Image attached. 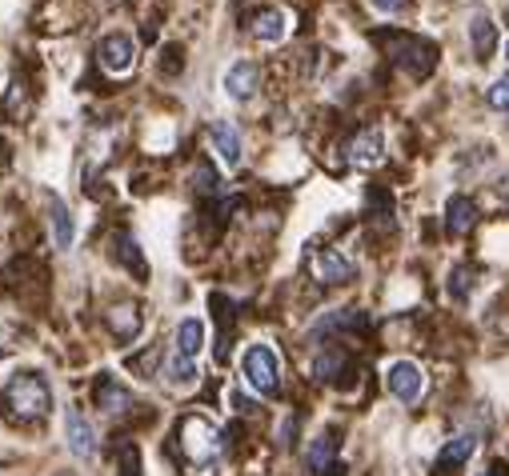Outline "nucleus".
Here are the masks:
<instances>
[{"label": "nucleus", "mask_w": 509, "mask_h": 476, "mask_svg": "<svg viewBox=\"0 0 509 476\" xmlns=\"http://www.w3.org/2000/svg\"><path fill=\"white\" fill-rule=\"evenodd\" d=\"M385 388H390L397 401L417 404L421 393H426V372H421V365H413V360H393L385 368Z\"/></svg>", "instance_id": "5"}, {"label": "nucleus", "mask_w": 509, "mask_h": 476, "mask_svg": "<svg viewBox=\"0 0 509 476\" xmlns=\"http://www.w3.org/2000/svg\"><path fill=\"white\" fill-rule=\"evenodd\" d=\"M345 368V352L341 349H325L321 357H317V365H313V372L321 380H338V372Z\"/></svg>", "instance_id": "22"}, {"label": "nucleus", "mask_w": 509, "mask_h": 476, "mask_svg": "<svg viewBox=\"0 0 509 476\" xmlns=\"http://www.w3.org/2000/svg\"><path fill=\"white\" fill-rule=\"evenodd\" d=\"M197 180H201V193H217V177H213L209 169H201V172H197Z\"/></svg>", "instance_id": "28"}, {"label": "nucleus", "mask_w": 509, "mask_h": 476, "mask_svg": "<svg viewBox=\"0 0 509 476\" xmlns=\"http://www.w3.org/2000/svg\"><path fill=\"white\" fill-rule=\"evenodd\" d=\"M197 376H201V372H197V360H185V357H177V352H172V360L165 365V380H169V385L172 388H193Z\"/></svg>", "instance_id": "20"}, {"label": "nucleus", "mask_w": 509, "mask_h": 476, "mask_svg": "<svg viewBox=\"0 0 509 476\" xmlns=\"http://www.w3.org/2000/svg\"><path fill=\"white\" fill-rule=\"evenodd\" d=\"M445 224H450L453 237H465V232L478 224V204H473L470 196H453V201L445 204Z\"/></svg>", "instance_id": "17"}, {"label": "nucleus", "mask_w": 509, "mask_h": 476, "mask_svg": "<svg viewBox=\"0 0 509 476\" xmlns=\"http://www.w3.org/2000/svg\"><path fill=\"white\" fill-rule=\"evenodd\" d=\"M486 476H509V472H505V464H489V472H486Z\"/></svg>", "instance_id": "30"}, {"label": "nucleus", "mask_w": 509, "mask_h": 476, "mask_svg": "<svg viewBox=\"0 0 509 476\" xmlns=\"http://www.w3.org/2000/svg\"><path fill=\"white\" fill-rule=\"evenodd\" d=\"M505 53H509V45H505Z\"/></svg>", "instance_id": "32"}, {"label": "nucleus", "mask_w": 509, "mask_h": 476, "mask_svg": "<svg viewBox=\"0 0 509 476\" xmlns=\"http://www.w3.org/2000/svg\"><path fill=\"white\" fill-rule=\"evenodd\" d=\"M413 0H369V8L373 13H382V16H397V13H405Z\"/></svg>", "instance_id": "27"}, {"label": "nucleus", "mask_w": 509, "mask_h": 476, "mask_svg": "<svg viewBox=\"0 0 509 476\" xmlns=\"http://www.w3.org/2000/svg\"><path fill=\"white\" fill-rule=\"evenodd\" d=\"M177 445H180V456H185L193 469H201V476H209V469H217L221 453H225L221 428L213 420H205L201 412H189V417L180 420Z\"/></svg>", "instance_id": "1"}, {"label": "nucleus", "mask_w": 509, "mask_h": 476, "mask_svg": "<svg viewBox=\"0 0 509 476\" xmlns=\"http://www.w3.org/2000/svg\"><path fill=\"white\" fill-rule=\"evenodd\" d=\"M113 256H120V261L133 268L136 276H145V264H141V253H136V240H133V237H125V232H120V237H113Z\"/></svg>", "instance_id": "21"}, {"label": "nucleus", "mask_w": 509, "mask_h": 476, "mask_svg": "<svg viewBox=\"0 0 509 476\" xmlns=\"http://www.w3.org/2000/svg\"><path fill=\"white\" fill-rule=\"evenodd\" d=\"M382 45L409 76H429L437 65V48L421 37H409V32H390V37H382Z\"/></svg>", "instance_id": "3"}, {"label": "nucleus", "mask_w": 509, "mask_h": 476, "mask_svg": "<svg viewBox=\"0 0 509 476\" xmlns=\"http://www.w3.org/2000/svg\"><path fill=\"white\" fill-rule=\"evenodd\" d=\"M201 349H205V325L197 316H185L177 325V357H185V360H197L201 357Z\"/></svg>", "instance_id": "14"}, {"label": "nucleus", "mask_w": 509, "mask_h": 476, "mask_svg": "<svg viewBox=\"0 0 509 476\" xmlns=\"http://www.w3.org/2000/svg\"><path fill=\"white\" fill-rule=\"evenodd\" d=\"M473 445H478V437H473V432H457L450 445L442 448V456H437V476H445L450 469H461V464L470 461Z\"/></svg>", "instance_id": "16"}, {"label": "nucleus", "mask_w": 509, "mask_h": 476, "mask_svg": "<svg viewBox=\"0 0 509 476\" xmlns=\"http://www.w3.org/2000/svg\"><path fill=\"white\" fill-rule=\"evenodd\" d=\"M382 160H385L382 128H365V133H357L349 141V164H357V169H377Z\"/></svg>", "instance_id": "8"}, {"label": "nucleus", "mask_w": 509, "mask_h": 476, "mask_svg": "<svg viewBox=\"0 0 509 476\" xmlns=\"http://www.w3.org/2000/svg\"><path fill=\"white\" fill-rule=\"evenodd\" d=\"M257 81H261V68H257L253 60H237L225 73V92L233 100H249L257 92Z\"/></svg>", "instance_id": "12"}, {"label": "nucleus", "mask_w": 509, "mask_h": 476, "mask_svg": "<svg viewBox=\"0 0 509 476\" xmlns=\"http://www.w3.org/2000/svg\"><path fill=\"white\" fill-rule=\"evenodd\" d=\"M109 328H113L117 341H133L141 333V308L133 300H120V305L109 308Z\"/></svg>", "instance_id": "15"}, {"label": "nucleus", "mask_w": 509, "mask_h": 476, "mask_svg": "<svg viewBox=\"0 0 509 476\" xmlns=\"http://www.w3.org/2000/svg\"><path fill=\"white\" fill-rule=\"evenodd\" d=\"M333 437H317L313 440V448H309V469L313 472H321V469H329V461H333Z\"/></svg>", "instance_id": "23"}, {"label": "nucleus", "mask_w": 509, "mask_h": 476, "mask_svg": "<svg viewBox=\"0 0 509 476\" xmlns=\"http://www.w3.org/2000/svg\"><path fill=\"white\" fill-rule=\"evenodd\" d=\"M209 144H213V152L229 164V169H237V164H241V133L229 125V120H217V125L209 128Z\"/></svg>", "instance_id": "13"}, {"label": "nucleus", "mask_w": 509, "mask_h": 476, "mask_svg": "<svg viewBox=\"0 0 509 476\" xmlns=\"http://www.w3.org/2000/svg\"><path fill=\"white\" fill-rule=\"evenodd\" d=\"M486 100H489V108H497V112H509V76H502V81H497V84H489Z\"/></svg>", "instance_id": "25"}, {"label": "nucleus", "mask_w": 509, "mask_h": 476, "mask_svg": "<svg viewBox=\"0 0 509 476\" xmlns=\"http://www.w3.org/2000/svg\"><path fill=\"white\" fill-rule=\"evenodd\" d=\"M470 45H473V56L486 65V60H494L497 53V24L489 13H473L470 16Z\"/></svg>", "instance_id": "10"}, {"label": "nucleus", "mask_w": 509, "mask_h": 476, "mask_svg": "<svg viewBox=\"0 0 509 476\" xmlns=\"http://www.w3.org/2000/svg\"><path fill=\"white\" fill-rule=\"evenodd\" d=\"M241 372H245L249 388L261 396H273L281 385V360L269 344H249V349L241 352Z\"/></svg>", "instance_id": "4"}, {"label": "nucleus", "mask_w": 509, "mask_h": 476, "mask_svg": "<svg viewBox=\"0 0 509 476\" xmlns=\"http://www.w3.org/2000/svg\"><path fill=\"white\" fill-rule=\"evenodd\" d=\"M97 60H101V68H105L109 76H128L133 73V65H136L133 37H125V32H109V37L97 45Z\"/></svg>", "instance_id": "6"}, {"label": "nucleus", "mask_w": 509, "mask_h": 476, "mask_svg": "<svg viewBox=\"0 0 509 476\" xmlns=\"http://www.w3.org/2000/svg\"><path fill=\"white\" fill-rule=\"evenodd\" d=\"M309 268H313V276L321 284H349L353 273H357L349 256H341L338 248H317L313 261H309Z\"/></svg>", "instance_id": "7"}, {"label": "nucleus", "mask_w": 509, "mask_h": 476, "mask_svg": "<svg viewBox=\"0 0 509 476\" xmlns=\"http://www.w3.org/2000/svg\"><path fill=\"white\" fill-rule=\"evenodd\" d=\"M97 401H101V409H105V412H113V417H120V412H128V409H133V396H128V388H120L113 376H105V380H101V388H97Z\"/></svg>", "instance_id": "18"}, {"label": "nucleus", "mask_w": 509, "mask_h": 476, "mask_svg": "<svg viewBox=\"0 0 509 476\" xmlns=\"http://www.w3.org/2000/svg\"><path fill=\"white\" fill-rule=\"evenodd\" d=\"M249 29H253L257 40H265V45H277V40H285V32H289V16H285L281 8L265 4V8H257V13L249 16Z\"/></svg>", "instance_id": "9"}, {"label": "nucleus", "mask_w": 509, "mask_h": 476, "mask_svg": "<svg viewBox=\"0 0 509 476\" xmlns=\"http://www.w3.org/2000/svg\"><path fill=\"white\" fill-rule=\"evenodd\" d=\"M470 268H453L450 273V297H457V300H465L470 297Z\"/></svg>", "instance_id": "26"}, {"label": "nucleus", "mask_w": 509, "mask_h": 476, "mask_svg": "<svg viewBox=\"0 0 509 476\" xmlns=\"http://www.w3.org/2000/svg\"><path fill=\"white\" fill-rule=\"evenodd\" d=\"M361 325H365V316H361V313H353V308H345V313L325 316L321 325H317V333H325V328H361Z\"/></svg>", "instance_id": "24"}, {"label": "nucleus", "mask_w": 509, "mask_h": 476, "mask_svg": "<svg viewBox=\"0 0 509 476\" xmlns=\"http://www.w3.org/2000/svg\"><path fill=\"white\" fill-rule=\"evenodd\" d=\"M4 409L13 420H40L48 409H53V388L45 385L40 372H16L4 385Z\"/></svg>", "instance_id": "2"}, {"label": "nucleus", "mask_w": 509, "mask_h": 476, "mask_svg": "<svg viewBox=\"0 0 509 476\" xmlns=\"http://www.w3.org/2000/svg\"><path fill=\"white\" fill-rule=\"evenodd\" d=\"M65 432H68V448H73L76 456H92V453H97V432H92V424H89V417H84L81 409L65 412Z\"/></svg>", "instance_id": "11"}, {"label": "nucleus", "mask_w": 509, "mask_h": 476, "mask_svg": "<svg viewBox=\"0 0 509 476\" xmlns=\"http://www.w3.org/2000/svg\"><path fill=\"white\" fill-rule=\"evenodd\" d=\"M497 196H505V201H509V172H505L502 180H497Z\"/></svg>", "instance_id": "29"}, {"label": "nucleus", "mask_w": 509, "mask_h": 476, "mask_svg": "<svg viewBox=\"0 0 509 476\" xmlns=\"http://www.w3.org/2000/svg\"><path fill=\"white\" fill-rule=\"evenodd\" d=\"M57 476H76V472H57Z\"/></svg>", "instance_id": "31"}, {"label": "nucleus", "mask_w": 509, "mask_h": 476, "mask_svg": "<svg viewBox=\"0 0 509 476\" xmlns=\"http://www.w3.org/2000/svg\"><path fill=\"white\" fill-rule=\"evenodd\" d=\"M48 212H53V240H57V248H73V216H68L65 201L53 196V201H48Z\"/></svg>", "instance_id": "19"}]
</instances>
